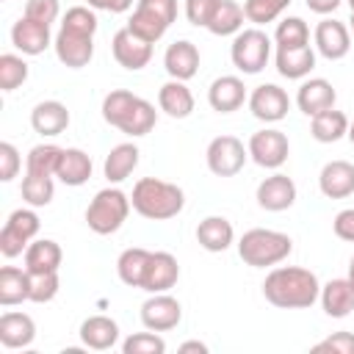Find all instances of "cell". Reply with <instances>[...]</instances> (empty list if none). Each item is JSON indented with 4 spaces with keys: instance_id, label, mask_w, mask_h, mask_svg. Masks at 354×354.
I'll use <instances>...</instances> for the list:
<instances>
[{
    "instance_id": "cell-26",
    "label": "cell",
    "mask_w": 354,
    "mask_h": 354,
    "mask_svg": "<svg viewBox=\"0 0 354 354\" xmlns=\"http://www.w3.org/2000/svg\"><path fill=\"white\" fill-rule=\"evenodd\" d=\"M232 224L224 216H207L196 227V241L207 252H224L232 243Z\"/></svg>"
},
{
    "instance_id": "cell-8",
    "label": "cell",
    "mask_w": 354,
    "mask_h": 354,
    "mask_svg": "<svg viewBox=\"0 0 354 354\" xmlns=\"http://www.w3.org/2000/svg\"><path fill=\"white\" fill-rule=\"evenodd\" d=\"M183 318V307L174 296H166V293H155L152 299H147L141 304V321L147 329L152 332H166V329H174Z\"/></svg>"
},
{
    "instance_id": "cell-42",
    "label": "cell",
    "mask_w": 354,
    "mask_h": 354,
    "mask_svg": "<svg viewBox=\"0 0 354 354\" xmlns=\"http://www.w3.org/2000/svg\"><path fill=\"white\" fill-rule=\"evenodd\" d=\"M61 282H58V271H44V274H30V301L44 304L53 301L58 293Z\"/></svg>"
},
{
    "instance_id": "cell-58",
    "label": "cell",
    "mask_w": 354,
    "mask_h": 354,
    "mask_svg": "<svg viewBox=\"0 0 354 354\" xmlns=\"http://www.w3.org/2000/svg\"><path fill=\"white\" fill-rule=\"evenodd\" d=\"M348 138H351V144H354V122H348V133H346Z\"/></svg>"
},
{
    "instance_id": "cell-34",
    "label": "cell",
    "mask_w": 354,
    "mask_h": 354,
    "mask_svg": "<svg viewBox=\"0 0 354 354\" xmlns=\"http://www.w3.org/2000/svg\"><path fill=\"white\" fill-rule=\"evenodd\" d=\"M136 102H138L136 94H130V91H124V88H113V91H108L105 100H102V119H105L108 124H113V127H122Z\"/></svg>"
},
{
    "instance_id": "cell-30",
    "label": "cell",
    "mask_w": 354,
    "mask_h": 354,
    "mask_svg": "<svg viewBox=\"0 0 354 354\" xmlns=\"http://www.w3.org/2000/svg\"><path fill=\"white\" fill-rule=\"evenodd\" d=\"M138 147L136 144H119V147H113L111 152H108V158H105V163H102V171H105V177L111 180V183H122L136 166H138Z\"/></svg>"
},
{
    "instance_id": "cell-4",
    "label": "cell",
    "mask_w": 354,
    "mask_h": 354,
    "mask_svg": "<svg viewBox=\"0 0 354 354\" xmlns=\"http://www.w3.org/2000/svg\"><path fill=\"white\" fill-rule=\"evenodd\" d=\"M130 213V199L119 188H102L86 207V221L97 235L116 232Z\"/></svg>"
},
{
    "instance_id": "cell-29",
    "label": "cell",
    "mask_w": 354,
    "mask_h": 354,
    "mask_svg": "<svg viewBox=\"0 0 354 354\" xmlns=\"http://www.w3.org/2000/svg\"><path fill=\"white\" fill-rule=\"evenodd\" d=\"M55 177L61 183H66V185H83L91 177V158L83 149H75V147L64 149Z\"/></svg>"
},
{
    "instance_id": "cell-1",
    "label": "cell",
    "mask_w": 354,
    "mask_h": 354,
    "mask_svg": "<svg viewBox=\"0 0 354 354\" xmlns=\"http://www.w3.org/2000/svg\"><path fill=\"white\" fill-rule=\"evenodd\" d=\"M263 296L268 304L279 310H301L310 307L321 296V285L313 271L299 266L274 268L263 282Z\"/></svg>"
},
{
    "instance_id": "cell-44",
    "label": "cell",
    "mask_w": 354,
    "mask_h": 354,
    "mask_svg": "<svg viewBox=\"0 0 354 354\" xmlns=\"http://www.w3.org/2000/svg\"><path fill=\"white\" fill-rule=\"evenodd\" d=\"M288 3H290V0H246V3H243V14H246L249 22L263 25V22H271L274 17H279V11H282Z\"/></svg>"
},
{
    "instance_id": "cell-55",
    "label": "cell",
    "mask_w": 354,
    "mask_h": 354,
    "mask_svg": "<svg viewBox=\"0 0 354 354\" xmlns=\"http://www.w3.org/2000/svg\"><path fill=\"white\" fill-rule=\"evenodd\" d=\"M130 6H133V0H108V11H113V14H122Z\"/></svg>"
},
{
    "instance_id": "cell-19",
    "label": "cell",
    "mask_w": 354,
    "mask_h": 354,
    "mask_svg": "<svg viewBox=\"0 0 354 354\" xmlns=\"http://www.w3.org/2000/svg\"><path fill=\"white\" fill-rule=\"evenodd\" d=\"M30 124L36 133L41 136H61L66 127H69V111L64 102L58 100H44L33 108L30 113Z\"/></svg>"
},
{
    "instance_id": "cell-36",
    "label": "cell",
    "mask_w": 354,
    "mask_h": 354,
    "mask_svg": "<svg viewBox=\"0 0 354 354\" xmlns=\"http://www.w3.org/2000/svg\"><path fill=\"white\" fill-rule=\"evenodd\" d=\"M127 28L138 36V39H144V41H158L163 33H166V22L160 19V17H155L152 11H147V8H138L136 6V11H133V17H130V22H127Z\"/></svg>"
},
{
    "instance_id": "cell-41",
    "label": "cell",
    "mask_w": 354,
    "mask_h": 354,
    "mask_svg": "<svg viewBox=\"0 0 354 354\" xmlns=\"http://www.w3.org/2000/svg\"><path fill=\"white\" fill-rule=\"evenodd\" d=\"M61 28H64V30H72V33L94 36V30H97V17H94V11L86 8V6H72V8L64 14Z\"/></svg>"
},
{
    "instance_id": "cell-53",
    "label": "cell",
    "mask_w": 354,
    "mask_h": 354,
    "mask_svg": "<svg viewBox=\"0 0 354 354\" xmlns=\"http://www.w3.org/2000/svg\"><path fill=\"white\" fill-rule=\"evenodd\" d=\"M340 6V0H307V8L315 11V14H329Z\"/></svg>"
},
{
    "instance_id": "cell-11",
    "label": "cell",
    "mask_w": 354,
    "mask_h": 354,
    "mask_svg": "<svg viewBox=\"0 0 354 354\" xmlns=\"http://www.w3.org/2000/svg\"><path fill=\"white\" fill-rule=\"evenodd\" d=\"M177 277H180L177 257L169 254V252H152V257L147 263V271H144L141 288L149 290V293H166L169 288H174Z\"/></svg>"
},
{
    "instance_id": "cell-37",
    "label": "cell",
    "mask_w": 354,
    "mask_h": 354,
    "mask_svg": "<svg viewBox=\"0 0 354 354\" xmlns=\"http://www.w3.org/2000/svg\"><path fill=\"white\" fill-rule=\"evenodd\" d=\"M61 155L64 149L55 147V144H39L28 152V171L33 174H55L58 171V163H61Z\"/></svg>"
},
{
    "instance_id": "cell-59",
    "label": "cell",
    "mask_w": 354,
    "mask_h": 354,
    "mask_svg": "<svg viewBox=\"0 0 354 354\" xmlns=\"http://www.w3.org/2000/svg\"><path fill=\"white\" fill-rule=\"evenodd\" d=\"M348 6H351V14H354V0H348Z\"/></svg>"
},
{
    "instance_id": "cell-40",
    "label": "cell",
    "mask_w": 354,
    "mask_h": 354,
    "mask_svg": "<svg viewBox=\"0 0 354 354\" xmlns=\"http://www.w3.org/2000/svg\"><path fill=\"white\" fill-rule=\"evenodd\" d=\"M25 80H28V64L19 55H11V53L0 55V88L14 91Z\"/></svg>"
},
{
    "instance_id": "cell-3",
    "label": "cell",
    "mask_w": 354,
    "mask_h": 354,
    "mask_svg": "<svg viewBox=\"0 0 354 354\" xmlns=\"http://www.w3.org/2000/svg\"><path fill=\"white\" fill-rule=\"evenodd\" d=\"M290 249H293V241L285 232H274V230H263V227L243 232V238L238 243L241 260L252 268L274 266V263L285 260L290 254Z\"/></svg>"
},
{
    "instance_id": "cell-2",
    "label": "cell",
    "mask_w": 354,
    "mask_h": 354,
    "mask_svg": "<svg viewBox=\"0 0 354 354\" xmlns=\"http://www.w3.org/2000/svg\"><path fill=\"white\" fill-rule=\"evenodd\" d=\"M185 205V194L180 185L158 180V177H141L133 185V210L144 218L163 221L174 218Z\"/></svg>"
},
{
    "instance_id": "cell-18",
    "label": "cell",
    "mask_w": 354,
    "mask_h": 354,
    "mask_svg": "<svg viewBox=\"0 0 354 354\" xmlns=\"http://www.w3.org/2000/svg\"><path fill=\"white\" fill-rule=\"evenodd\" d=\"M11 41L17 50L28 53V55H39L44 53V47L50 44V25H41L36 19H17L14 28H11Z\"/></svg>"
},
{
    "instance_id": "cell-12",
    "label": "cell",
    "mask_w": 354,
    "mask_h": 354,
    "mask_svg": "<svg viewBox=\"0 0 354 354\" xmlns=\"http://www.w3.org/2000/svg\"><path fill=\"white\" fill-rule=\"evenodd\" d=\"M55 55L64 66L80 69L94 55V36H83V33H72V30L61 28L55 36Z\"/></svg>"
},
{
    "instance_id": "cell-33",
    "label": "cell",
    "mask_w": 354,
    "mask_h": 354,
    "mask_svg": "<svg viewBox=\"0 0 354 354\" xmlns=\"http://www.w3.org/2000/svg\"><path fill=\"white\" fill-rule=\"evenodd\" d=\"M243 8L235 3V0H218L210 22H207V30L216 33V36H230L235 33L241 25H243Z\"/></svg>"
},
{
    "instance_id": "cell-54",
    "label": "cell",
    "mask_w": 354,
    "mask_h": 354,
    "mask_svg": "<svg viewBox=\"0 0 354 354\" xmlns=\"http://www.w3.org/2000/svg\"><path fill=\"white\" fill-rule=\"evenodd\" d=\"M180 354H207V346L199 343V340H188L180 346Z\"/></svg>"
},
{
    "instance_id": "cell-25",
    "label": "cell",
    "mask_w": 354,
    "mask_h": 354,
    "mask_svg": "<svg viewBox=\"0 0 354 354\" xmlns=\"http://www.w3.org/2000/svg\"><path fill=\"white\" fill-rule=\"evenodd\" d=\"M61 260H64V252H61V246H58L55 241H50V238L33 241V243H28V249H25V268H28L30 274L58 271Z\"/></svg>"
},
{
    "instance_id": "cell-15",
    "label": "cell",
    "mask_w": 354,
    "mask_h": 354,
    "mask_svg": "<svg viewBox=\"0 0 354 354\" xmlns=\"http://www.w3.org/2000/svg\"><path fill=\"white\" fill-rule=\"evenodd\" d=\"M318 185L329 199H346L354 194V166L348 160H329L321 169Z\"/></svg>"
},
{
    "instance_id": "cell-38",
    "label": "cell",
    "mask_w": 354,
    "mask_h": 354,
    "mask_svg": "<svg viewBox=\"0 0 354 354\" xmlns=\"http://www.w3.org/2000/svg\"><path fill=\"white\" fill-rule=\"evenodd\" d=\"M152 127H155V108H152L147 100L138 97V102L133 105L130 116L124 119V124H122L119 130L127 133V136H147Z\"/></svg>"
},
{
    "instance_id": "cell-45",
    "label": "cell",
    "mask_w": 354,
    "mask_h": 354,
    "mask_svg": "<svg viewBox=\"0 0 354 354\" xmlns=\"http://www.w3.org/2000/svg\"><path fill=\"white\" fill-rule=\"evenodd\" d=\"M313 354H354V335L351 332H335L332 337L315 343Z\"/></svg>"
},
{
    "instance_id": "cell-39",
    "label": "cell",
    "mask_w": 354,
    "mask_h": 354,
    "mask_svg": "<svg viewBox=\"0 0 354 354\" xmlns=\"http://www.w3.org/2000/svg\"><path fill=\"white\" fill-rule=\"evenodd\" d=\"M274 39H277L279 47H288V50H290V47H304L307 39H310L307 22L299 19V17H288V19H282V22L277 25Z\"/></svg>"
},
{
    "instance_id": "cell-23",
    "label": "cell",
    "mask_w": 354,
    "mask_h": 354,
    "mask_svg": "<svg viewBox=\"0 0 354 354\" xmlns=\"http://www.w3.org/2000/svg\"><path fill=\"white\" fill-rule=\"evenodd\" d=\"M116 337H119V326L108 315H91L80 324V340H83V346H88L94 351L111 348L116 343Z\"/></svg>"
},
{
    "instance_id": "cell-21",
    "label": "cell",
    "mask_w": 354,
    "mask_h": 354,
    "mask_svg": "<svg viewBox=\"0 0 354 354\" xmlns=\"http://www.w3.org/2000/svg\"><path fill=\"white\" fill-rule=\"evenodd\" d=\"M335 100H337V94H335L332 83L324 80V77L307 80V83L299 88V97H296L299 108H301L307 116H315V113H321V111H326V108H335Z\"/></svg>"
},
{
    "instance_id": "cell-50",
    "label": "cell",
    "mask_w": 354,
    "mask_h": 354,
    "mask_svg": "<svg viewBox=\"0 0 354 354\" xmlns=\"http://www.w3.org/2000/svg\"><path fill=\"white\" fill-rule=\"evenodd\" d=\"M17 171H19V152L14 144L3 141L0 144V180L8 183L11 177H17Z\"/></svg>"
},
{
    "instance_id": "cell-35",
    "label": "cell",
    "mask_w": 354,
    "mask_h": 354,
    "mask_svg": "<svg viewBox=\"0 0 354 354\" xmlns=\"http://www.w3.org/2000/svg\"><path fill=\"white\" fill-rule=\"evenodd\" d=\"M53 194H55V185H53L50 174H33V171L25 174V180H22V199L28 205H33V207L50 205Z\"/></svg>"
},
{
    "instance_id": "cell-31",
    "label": "cell",
    "mask_w": 354,
    "mask_h": 354,
    "mask_svg": "<svg viewBox=\"0 0 354 354\" xmlns=\"http://www.w3.org/2000/svg\"><path fill=\"white\" fill-rule=\"evenodd\" d=\"M152 252L141 249V246H133V249H124L116 260V271H119V279L130 288H141L144 282V271H147V263H149Z\"/></svg>"
},
{
    "instance_id": "cell-52",
    "label": "cell",
    "mask_w": 354,
    "mask_h": 354,
    "mask_svg": "<svg viewBox=\"0 0 354 354\" xmlns=\"http://www.w3.org/2000/svg\"><path fill=\"white\" fill-rule=\"evenodd\" d=\"M332 227H335V235H337L340 241H351V243H354V207L340 210V213L335 216Z\"/></svg>"
},
{
    "instance_id": "cell-13",
    "label": "cell",
    "mask_w": 354,
    "mask_h": 354,
    "mask_svg": "<svg viewBox=\"0 0 354 354\" xmlns=\"http://www.w3.org/2000/svg\"><path fill=\"white\" fill-rule=\"evenodd\" d=\"M296 202V185L288 174H271L257 185V205L263 210L279 213Z\"/></svg>"
},
{
    "instance_id": "cell-20",
    "label": "cell",
    "mask_w": 354,
    "mask_h": 354,
    "mask_svg": "<svg viewBox=\"0 0 354 354\" xmlns=\"http://www.w3.org/2000/svg\"><path fill=\"white\" fill-rule=\"evenodd\" d=\"M36 337V324L25 313H6L0 315V343L6 348H25Z\"/></svg>"
},
{
    "instance_id": "cell-32",
    "label": "cell",
    "mask_w": 354,
    "mask_h": 354,
    "mask_svg": "<svg viewBox=\"0 0 354 354\" xmlns=\"http://www.w3.org/2000/svg\"><path fill=\"white\" fill-rule=\"evenodd\" d=\"M348 133V119L343 111H335V108H326L321 113L313 116V138L321 141V144H332L337 138H343Z\"/></svg>"
},
{
    "instance_id": "cell-16",
    "label": "cell",
    "mask_w": 354,
    "mask_h": 354,
    "mask_svg": "<svg viewBox=\"0 0 354 354\" xmlns=\"http://www.w3.org/2000/svg\"><path fill=\"white\" fill-rule=\"evenodd\" d=\"M315 44H318V50H321L324 58L337 61V58H343V55L348 53V47H351L348 28H346L343 22H337V19H324V22H318V28H315Z\"/></svg>"
},
{
    "instance_id": "cell-7",
    "label": "cell",
    "mask_w": 354,
    "mask_h": 354,
    "mask_svg": "<svg viewBox=\"0 0 354 354\" xmlns=\"http://www.w3.org/2000/svg\"><path fill=\"white\" fill-rule=\"evenodd\" d=\"M288 138L282 130H260L249 138V155L263 169H279L288 160Z\"/></svg>"
},
{
    "instance_id": "cell-56",
    "label": "cell",
    "mask_w": 354,
    "mask_h": 354,
    "mask_svg": "<svg viewBox=\"0 0 354 354\" xmlns=\"http://www.w3.org/2000/svg\"><path fill=\"white\" fill-rule=\"evenodd\" d=\"M91 8H108V0H88Z\"/></svg>"
},
{
    "instance_id": "cell-10",
    "label": "cell",
    "mask_w": 354,
    "mask_h": 354,
    "mask_svg": "<svg viewBox=\"0 0 354 354\" xmlns=\"http://www.w3.org/2000/svg\"><path fill=\"white\" fill-rule=\"evenodd\" d=\"M249 108H252V113H254L260 122H279V119L288 116L290 100H288V94H285L279 86L263 83V86H257V88L252 91Z\"/></svg>"
},
{
    "instance_id": "cell-47",
    "label": "cell",
    "mask_w": 354,
    "mask_h": 354,
    "mask_svg": "<svg viewBox=\"0 0 354 354\" xmlns=\"http://www.w3.org/2000/svg\"><path fill=\"white\" fill-rule=\"evenodd\" d=\"M25 17L41 22V25H50L58 17V0H28L25 3Z\"/></svg>"
},
{
    "instance_id": "cell-24",
    "label": "cell",
    "mask_w": 354,
    "mask_h": 354,
    "mask_svg": "<svg viewBox=\"0 0 354 354\" xmlns=\"http://www.w3.org/2000/svg\"><path fill=\"white\" fill-rule=\"evenodd\" d=\"M158 102H160V111H166L171 119H185L194 111V94L183 80H174V77L160 86Z\"/></svg>"
},
{
    "instance_id": "cell-49",
    "label": "cell",
    "mask_w": 354,
    "mask_h": 354,
    "mask_svg": "<svg viewBox=\"0 0 354 354\" xmlns=\"http://www.w3.org/2000/svg\"><path fill=\"white\" fill-rule=\"evenodd\" d=\"M22 249H28V238L6 224L0 230V254L3 257H17V254H22Z\"/></svg>"
},
{
    "instance_id": "cell-22",
    "label": "cell",
    "mask_w": 354,
    "mask_h": 354,
    "mask_svg": "<svg viewBox=\"0 0 354 354\" xmlns=\"http://www.w3.org/2000/svg\"><path fill=\"white\" fill-rule=\"evenodd\" d=\"M321 304L329 318H346L354 310V285L346 279H329L321 288Z\"/></svg>"
},
{
    "instance_id": "cell-6",
    "label": "cell",
    "mask_w": 354,
    "mask_h": 354,
    "mask_svg": "<svg viewBox=\"0 0 354 354\" xmlns=\"http://www.w3.org/2000/svg\"><path fill=\"white\" fill-rule=\"evenodd\" d=\"M246 163V149L241 138L235 136H216L207 144V169L218 177H232L243 169Z\"/></svg>"
},
{
    "instance_id": "cell-57",
    "label": "cell",
    "mask_w": 354,
    "mask_h": 354,
    "mask_svg": "<svg viewBox=\"0 0 354 354\" xmlns=\"http://www.w3.org/2000/svg\"><path fill=\"white\" fill-rule=\"evenodd\" d=\"M348 282L354 285V257H351V266H348Z\"/></svg>"
},
{
    "instance_id": "cell-28",
    "label": "cell",
    "mask_w": 354,
    "mask_h": 354,
    "mask_svg": "<svg viewBox=\"0 0 354 354\" xmlns=\"http://www.w3.org/2000/svg\"><path fill=\"white\" fill-rule=\"evenodd\" d=\"M313 66H315V53L310 50V44L290 47V50L288 47H279L277 50V69H279L282 77H290V80L304 77Z\"/></svg>"
},
{
    "instance_id": "cell-43",
    "label": "cell",
    "mask_w": 354,
    "mask_h": 354,
    "mask_svg": "<svg viewBox=\"0 0 354 354\" xmlns=\"http://www.w3.org/2000/svg\"><path fill=\"white\" fill-rule=\"evenodd\" d=\"M122 351H124V354H163V351H166V343H163V337L152 335V329H149V332H136V335H130V337L122 343Z\"/></svg>"
},
{
    "instance_id": "cell-9",
    "label": "cell",
    "mask_w": 354,
    "mask_h": 354,
    "mask_svg": "<svg viewBox=\"0 0 354 354\" xmlns=\"http://www.w3.org/2000/svg\"><path fill=\"white\" fill-rule=\"evenodd\" d=\"M113 58H116L119 66H124L130 72L144 69L149 64V58H152V44L138 39L130 28H122L113 36Z\"/></svg>"
},
{
    "instance_id": "cell-51",
    "label": "cell",
    "mask_w": 354,
    "mask_h": 354,
    "mask_svg": "<svg viewBox=\"0 0 354 354\" xmlns=\"http://www.w3.org/2000/svg\"><path fill=\"white\" fill-rule=\"evenodd\" d=\"M138 8L152 11L155 17H160L166 25H171L177 19V0H138Z\"/></svg>"
},
{
    "instance_id": "cell-27",
    "label": "cell",
    "mask_w": 354,
    "mask_h": 354,
    "mask_svg": "<svg viewBox=\"0 0 354 354\" xmlns=\"http://www.w3.org/2000/svg\"><path fill=\"white\" fill-rule=\"evenodd\" d=\"M30 299V271H19L14 266L0 268V304H19Z\"/></svg>"
},
{
    "instance_id": "cell-60",
    "label": "cell",
    "mask_w": 354,
    "mask_h": 354,
    "mask_svg": "<svg viewBox=\"0 0 354 354\" xmlns=\"http://www.w3.org/2000/svg\"><path fill=\"white\" fill-rule=\"evenodd\" d=\"M351 30H354V14H351Z\"/></svg>"
},
{
    "instance_id": "cell-17",
    "label": "cell",
    "mask_w": 354,
    "mask_h": 354,
    "mask_svg": "<svg viewBox=\"0 0 354 354\" xmlns=\"http://www.w3.org/2000/svg\"><path fill=\"white\" fill-rule=\"evenodd\" d=\"M163 66L174 80H188L199 69V50L188 39H180V41L169 44V50L163 55Z\"/></svg>"
},
{
    "instance_id": "cell-48",
    "label": "cell",
    "mask_w": 354,
    "mask_h": 354,
    "mask_svg": "<svg viewBox=\"0 0 354 354\" xmlns=\"http://www.w3.org/2000/svg\"><path fill=\"white\" fill-rule=\"evenodd\" d=\"M216 6H218V0H185V17H188L191 25L207 28V22H210Z\"/></svg>"
},
{
    "instance_id": "cell-5",
    "label": "cell",
    "mask_w": 354,
    "mask_h": 354,
    "mask_svg": "<svg viewBox=\"0 0 354 354\" xmlns=\"http://www.w3.org/2000/svg\"><path fill=\"white\" fill-rule=\"evenodd\" d=\"M232 64L246 72V75H257L266 64H268V55H271V39L257 30V28H249V30H241L232 41Z\"/></svg>"
},
{
    "instance_id": "cell-14",
    "label": "cell",
    "mask_w": 354,
    "mask_h": 354,
    "mask_svg": "<svg viewBox=\"0 0 354 354\" xmlns=\"http://www.w3.org/2000/svg\"><path fill=\"white\" fill-rule=\"evenodd\" d=\"M243 97H246V86H243V80L235 77V75H221V77H216V80L210 83V88H207V102H210V108L218 111V113H232V111H238V108L243 105Z\"/></svg>"
},
{
    "instance_id": "cell-46",
    "label": "cell",
    "mask_w": 354,
    "mask_h": 354,
    "mask_svg": "<svg viewBox=\"0 0 354 354\" xmlns=\"http://www.w3.org/2000/svg\"><path fill=\"white\" fill-rule=\"evenodd\" d=\"M11 230H17L19 235H25L28 241L39 232V216L33 213V210H25V207H19V210H14L11 216H8V221H6Z\"/></svg>"
}]
</instances>
